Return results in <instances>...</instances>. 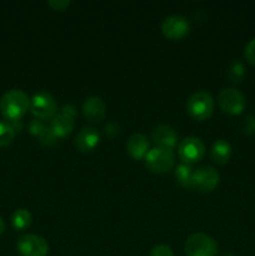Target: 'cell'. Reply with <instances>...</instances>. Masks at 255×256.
Returning <instances> with one entry per match:
<instances>
[{
	"instance_id": "6da1fadb",
	"label": "cell",
	"mask_w": 255,
	"mask_h": 256,
	"mask_svg": "<svg viewBox=\"0 0 255 256\" xmlns=\"http://www.w3.org/2000/svg\"><path fill=\"white\" fill-rule=\"evenodd\" d=\"M30 109V98L20 89L8 90L0 99V112L8 122H18Z\"/></svg>"
},
{
	"instance_id": "7a4b0ae2",
	"label": "cell",
	"mask_w": 255,
	"mask_h": 256,
	"mask_svg": "<svg viewBox=\"0 0 255 256\" xmlns=\"http://www.w3.org/2000/svg\"><path fill=\"white\" fill-rule=\"evenodd\" d=\"M145 166L155 174H165L175 166V154L172 149L155 146L145 156Z\"/></svg>"
},
{
	"instance_id": "3957f363",
	"label": "cell",
	"mask_w": 255,
	"mask_h": 256,
	"mask_svg": "<svg viewBox=\"0 0 255 256\" xmlns=\"http://www.w3.org/2000/svg\"><path fill=\"white\" fill-rule=\"evenodd\" d=\"M215 109V100L208 92H196L188 99V114L198 122L209 119Z\"/></svg>"
},
{
	"instance_id": "277c9868",
	"label": "cell",
	"mask_w": 255,
	"mask_h": 256,
	"mask_svg": "<svg viewBox=\"0 0 255 256\" xmlns=\"http://www.w3.org/2000/svg\"><path fill=\"white\" fill-rule=\"evenodd\" d=\"M186 256H218V242L204 232L190 235L184 245Z\"/></svg>"
},
{
	"instance_id": "5b68a950",
	"label": "cell",
	"mask_w": 255,
	"mask_h": 256,
	"mask_svg": "<svg viewBox=\"0 0 255 256\" xmlns=\"http://www.w3.org/2000/svg\"><path fill=\"white\" fill-rule=\"evenodd\" d=\"M220 182V175L215 168L202 165L192 172V189L199 192H212Z\"/></svg>"
},
{
	"instance_id": "8992f818",
	"label": "cell",
	"mask_w": 255,
	"mask_h": 256,
	"mask_svg": "<svg viewBox=\"0 0 255 256\" xmlns=\"http://www.w3.org/2000/svg\"><path fill=\"white\" fill-rule=\"evenodd\" d=\"M30 112L38 120H49L56 115L58 105L55 98L48 92H39L30 99Z\"/></svg>"
},
{
	"instance_id": "52a82bcc",
	"label": "cell",
	"mask_w": 255,
	"mask_h": 256,
	"mask_svg": "<svg viewBox=\"0 0 255 256\" xmlns=\"http://www.w3.org/2000/svg\"><path fill=\"white\" fill-rule=\"evenodd\" d=\"M218 102L220 109L228 115H240L246 106L244 94L235 88H224L220 90Z\"/></svg>"
},
{
	"instance_id": "ba28073f",
	"label": "cell",
	"mask_w": 255,
	"mask_h": 256,
	"mask_svg": "<svg viewBox=\"0 0 255 256\" xmlns=\"http://www.w3.org/2000/svg\"><path fill=\"white\" fill-rule=\"evenodd\" d=\"M16 250L20 256H48L49 244L40 235L25 234L18 239Z\"/></svg>"
},
{
	"instance_id": "9c48e42d",
	"label": "cell",
	"mask_w": 255,
	"mask_h": 256,
	"mask_svg": "<svg viewBox=\"0 0 255 256\" xmlns=\"http://www.w3.org/2000/svg\"><path fill=\"white\" fill-rule=\"evenodd\" d=\"M178 155L185 164H195L205 155V145L200 138L188 136L178 145Z\"/></svg>"
},
{
	"instance_id": "30bf717a",
	"label": "cell",
	"mask_w": 255,
	"mask_h": 256,
	"mask_svg": "<svg viewBox=\"0 0 255 256\" xmlns=\"http://www.w3.org/2000/svg\"><path fill=\"white\" fill-rule=\"evenodd\" d=\"M162 32L170 40H180L190 32V22L182 15H170L162 22Z\"/></svg>"
},
{
	"instance_id": "8fae6325",
	"label": "cell",
	"mask_w": 255,
	"mask_h": 256,
	"mask_svg": "<svg viewBox=\"0 0 255 256\" xmlns=\"http://www.w3.org/2000/svg\"><path fill=\"white\" fill-rule=\"evenodd\" d=\"M82 114L90 122H102L106 116V105L100 96H89L82 102Z\"/></svg>"
},
{
	"instance_id": "7c38bea8",
	"label": "cell",
	"mask_w": 255,
	"mask_h": 256,
	"mask_svg": "<svg viewBox=\"0 0 255 256\" xmlns=\"http://www.w3.org/2000/svg\"><path fill=\"white\" fill-rule=\"evenodd\" d=\"M100 142L99 130L92 126L82 128L76 134L74 140V145L79 152H90L96 149Z\"/></svg>"
},
{
	"instance_id": "4fadbf2b",
	"label": "cell",
	"mask_w": 255,
	"mask_h": 256,
	"mask_svg": "<svg viewBox=\"0 0 255 256\" xmlns=\"http://www.w3.org/2000/svg\"><path fill=\"white\" fill-rule=\"evenodd\" d=\"M75 116L66 114V112H58L50 122V130L52 134L59 138H66L72 132L75 126Z\"/></svg>"
},
{
	"instance_id": "5bb4252c",
	"label": "cell",
	"mask_w": 255,
	"mask_h": 256,
	"mask_svg": "<svg viewBox=\"0 0 255 256\" xmlns=\"http://www.w3.org/2000/svg\"><path fill=\"white\" fill-rule=\"evenodd\" d=\"M152 139L158 146L172 149L178 144V134L172 126L165 124L156 125L152 132Z\"/></svg>"
},
{
	"instance_id": "9a60e30c",
	"label": "cell",
	"mask_w": 255,
	"mask_h": 256,
	"mask_svg": "<svg viewBox=\"0 0 255 256\" xmlns=\"http://www.w3.org/2000/svg\"><path fill=\"white\" fill-rule=\"evenodd\" d=\"M149 140L144 134L140 132H134L132 136L128 139L126 150L130 156L135 160L145 159L146 154L149 152Z\"/></svg>"
},
{
	"instance_id": "2e32d148",
	"label": "cell",
	"mask_w": 255,
	"mask_h": 256,
	"mask_svg": "<svg viewBox=\"0 0 255 256\" xmlns=\"http://www.w3.org/2000/svg\"><path fill=\"white\" fill-rule=\"evenodd\" d=\"M232 145H230V142H226L225 139H218L216 142L212 144V152H210L212 162H216V164L219 165L228 164L230 158H232Z\"/></svg>"
},
{
	"instance_id": "e0dca14e",
	"label": "cell",
	"mask_w": 255,
	"mask_h": 256,
	"mask_svg": "<svg viewBox=\"0 0 255 256\" xmlns=\"http://www.w3.org/2000/svg\"><path fill=\"white\" fill-rule=\"evenodd\" d=\"M12 225L16 232L26 230L32 225V216L29 210L26 209H16L12 214Z\"/></svg>"
},
{
	"instance_id": "ac0fdd59",
	"label": "cell",
	"mask_w": 255,
	"mask_h": 256,
	"mask_svg": "<svg viewBox=\"0 0 255 256\" xmlns=\"http://www.w3.org/2000/svg\"><path fill=\"white\" fill-rule=\"evenodd\" d=\"M192 172H194V169L192 168V165L185 164V162L178 165L174 172L178 184L182 188H192Z\"/></svg>"
},
{
	"instance_id": "d6986e66",
	"label": "cell",
	"mask_w": 255,
	"mask_h": 256,
	"mask_svg": "<svg viewBox=\"0 0 255 256\" xmlns=\"http://www.w3.org/2000/svg\"><path fill=\"white\" fill-rule=\"evenodd\" d=\"M245 76V66L242 62L239 60H234L229 64L226 69V78L230 80L232 82H242Z\"/></svg>"
},
{
	"instance_id": "ffe728a7",
	"label": "cell",
	"mask_w": 255,
	"mask_h": 256,
	"mask_svg": "<svg viewBox=\"0 0 255 256\" xmlns=\"http://www.w3.org/2000/svg\"><path fill=\"white\" fill-rule=\"evenodd\" d=\"M15 139V128L9 122H0V148L9 146Z\"/></svg>"
},
{
	"instance_id": "44dd1931",
	"label": "cell",
	"mask_w": 255,
	"mask_h": 256,
	"mask_svg": "<svg viewBox=\"0 0 255 256\" xmlns=\"http://www.w3.org/2000/svg\"><path fill=\"white\" fill-rule=\"evenodd\" d=\"M240 132L244 135L255 134V115H246L240 122Z\"/></svg>"
},
{
	"instance_id": "7402d4cb",
	"label": "cell",
	"mask_w": 255,
	"mask_h": 256,
	"mask_svg": "<svg viewBox=\"0 0 255 256\" xmlns=\"http://www.w3.org/2000/svg\"><path fill=\"white\" fill-rule=\"evenodd\" d=\"M150 256H174L172 248L165 244H158L150 252Z\"/></svg>"
},
{
	"instance_id": "603a6c76",
	"label": "cell",
	"mask_w": 255,
	"mask_h": 256,
	"mask_svg": "<svg viewBox=\"0 0 255 256\" xmlns=\"http://www.w3.org/2000/svg\"><path fill=\"white\" fill-rule=\"evenodd\" d=\"M244 56H245V60H246L249 64L254 65L255 66V38L250 40V42L246 44V46H245Z\"/></svg>"
},
{
	"instance_id": "cb8c5ba5",
	"label": "cell",
	"mask_w": 255,
	"mask_h": 256,
	"mask_svg": "<svg viewBox=\"0 0 255 256\" xmlns=\"http://www.w3.org/2000/svg\"><path fill=\"white\" fill-rule=\"evenodd\" d=\"M46 128L48 126L42 122V120L36 119V120H32V122H30L29 132H30V134H32V135H35V136L39 138L40 135L45 132V129H46Z\"/></svg>"
},
{
	"instance_id": "d4e9b609",
	"label": "cell",
	"mask_w": 255,
	"mask_h": 256,
	"mask_svg": "<svg viewBox=\"0 0 255 256\" xmlns=\"http://www.w3.org/2000/svg\"><path fill=\"white\" fill-rule=\"evenodd\" d=\"M104 132L108 138L112 139V138L120 135V132H122V126H120L119 124H116V122H109L108 125H105Z\"/></svg>"
},
{
	"instance_id": "484cf974",
	"label": "cell",
	"mask_w": 255,
	"mask_h": 256,
	"mask_svg": "<svg viewBox=\"0 0 255 256\" xmlns=\"http://www.w3.org/2000/svg\"><path fill=\"white\" fill-rule=\"evenodd\" d=\"M70 4H72L70 0H50L49 2L50 6L54 10H56V12H62L66 8H69Z\"/></svg>"
},
{
	"instance_id": "4316f807",
	"label": "cell",
	"mask_w": 255,
	"mask_h": 256,
	"mask_svg": "<svg viewBox=\"0 0 255 256\" xmlns=\"http://www.w3.org/2000/svg\"><path fill=\"white\" fill-rule=\"evenodd\" d=\"M62 112H66V114L72 115V116H75L76 115V112H75V108L72 105H65L62 109Z\"/></svg>"
},
{
	"instance_id": "83f0119b",
	"label": "cell",
	"mask_w": 255,
	"mask_h": 256,
	"mask_svg": "<svg viewBox=\"0 0 255 256\" xmlns=\"http://www.w3.org/2000/svg\"><path fill=\"white\" fill-rule=\"evenodd\" d=\"M4 230H5V222H4V220H2V218L0 216V236L2 235Z\"/></svg>"
},
{
	"instance_id": "f1b7e54d",
	"label": "cell",
	"mask_w": 255,
	"mask_h": 256,
	"mask_svg": "<svg viewBox=\"0 0 255 256\" xmlns=\"http://www.w3.org/2000/svg\"><path fill=\"white\" fill-rule=\"evenodd\" d=\"M222 256H236V255L232 254V252H225V254L222 255Z\"/></svg>"
}]
</instances>
